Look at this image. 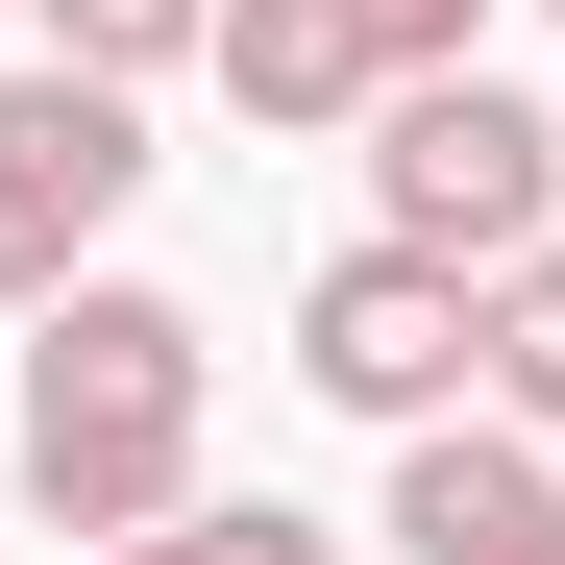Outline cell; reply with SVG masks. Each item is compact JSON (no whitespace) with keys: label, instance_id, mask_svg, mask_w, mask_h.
I'll list each match as a JSON object with an SVG mask.
<instances>
[{"label":"cell","instance_id":"6da1fadb","mask_svg":"<svg viewBox=\"0 0 565 565\" xmlns=\"http://www.w3.org/2000/svg\"><path fill=\"white\" fill-rule=\"evenodd\" d=\"M198 418H222V320L198 296H148V270L25 296V418H0V467H25L50 541H148L198 492Z\"/></svg>","mask_w":565,"mask_h":565},{"label":"cell","instance_id":"7a4b0ae2","mask_svg":"<svg viewBox=\"0 0 565 565\" xmlns=\"http://www.w3.org/2000/svg\"><path fill=\"white\" fill-rule=\"evenodd\" d=\"M369 222L443 246V270H516V246L565 222V99H516L492 50L394 74V99H369Z\"/></svg>","mask_w":565,"mask_h":565},{"label":"cell","instance_id":"3957f363","mask_svg":"<svg viewBox=\"0 0 565 565\" xmlns=\"http://www.w3.org/2000/svg\"><path fill=\"white\" fill-rule=\"evenodd\" d=\"M296 394H320V418H369V443L467 418V394H492V270H443V246L369 222L320 296H296Z\"/></svg>","mask_w":565,"mask_h":565},{"label":"cell","instance_id":"277c9868","mask_svg":"<svg viewBox=\"0 0 565 565\" xmlns=\"http://www.w3.org/2000/svg\"><path fill=\"white\" fill-rule=\"evenodd\" d=\"M148 198V74H0V296H74L99 222Z\"/></svg>","mask_w":565,"mask_h":565},{"label":"cell","instance_id":"5b68a950","mask_svg":"<svg viewBox=\"0 0 565 565\" xmlns=\"http://www.w3.org/2000/svg\"><path fill=\"white\" fill-rule=\"evenodd\" d=\"M394 565H565V443L541 418H418L394 443Z\"/></svg>","mask_w":565,"mask_h":565},{"label":"cell","instance_id":"8992f818","mask_svg":"<svg viewBox=\"0 0 565 565\" xmlns=\"http://www.w3.org/2000/svg\"><path fill=\"white\" fill-rule=\"evenodd\" d=\"M198 74H222V99H246L270 148H320V124H369V99H394L369 0H222V25H198Z\"/></svg>","mask_w":565,"mask_h":565},{"label":"cell","instance_id":"52a82bcc","mask_svg":"<svg viewBox=\"0 0 565 565\" xmlns=\"http://www.w3.org/2000/svg\"><path fill=\"white\" fill-rule=\"evenodd\" d=\"M74 565H344V541H320L296 492H172L148 541H74Z\"/></svg>","mask_w":565,"mask_h":565},{"label":"cell","instance_id":"ba28073f","mask_svg":"<svg viewBox=\"0 0 565 565\" xmlns=\"http://www.w3.org/2000/svg\"><path fill=\"white\" fill-rule=\"evenodd\" d=\"M492 418H541V443H565V222L492 270Z\"/></svg>","mask_w":565,"mask_h":565},{"label":"cell","instance_id":"9c48e42d","mask_svg":"<svg viewBox=\"0 0 565 565\" xmlns=\"http://www.w3.org/2000/svg\"><path fill=\"white\" fill-rule=\"evenodd\" d=\"M25 25H50L74 74H198V25H222V0H25Z\"/></svg>","mask_w":565,"mask_h":565},{"label":"cell","instance_id":"30bf717a","mask_svg":"<svg viewBox=\"0 0 565 565\" xmlns=\"http://www.w3.org/2000/svg\"><path fill=\"white\" fill-rule=\"evenodd\" d=\"M369 50H394V74H443V50H492V0H369Z\"/></svg>","mask_w":565,"mask_h":565},{"label":"cell","instance_id":"8fae6325","mask_svg":"<svg viewBox=\"0 0 565 565\" xmlns=\"http://www.w3.org/2000/svg\"><path fill=\"white\" fill-rule=\"evenodd\" d=\"M0 25H25V0H0Z\"/></svg>","mask_w":565,"mask_h":565}]
</instances>
